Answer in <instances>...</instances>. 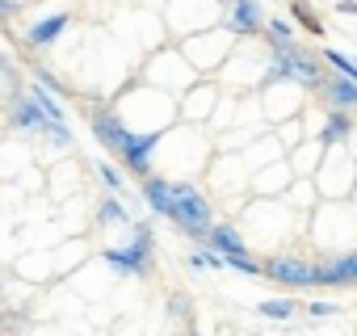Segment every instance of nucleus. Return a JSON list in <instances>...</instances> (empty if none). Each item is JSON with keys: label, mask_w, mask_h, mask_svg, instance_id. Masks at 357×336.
<instances>
[{"label": "nucleus", "mask_w": 357, "mask_h": 336, "mask_svg": "<svg viewBox=\"0 0 357 336\" xmlns=\"http://www.w3.org/2000/svg\"><path fill=\"white\" fill-rule=\"evenodd\" d=\"M324 63H328V68H336V72H344V76H353V80H357V59H349V55H340V51H332V47H328V51H324Z\"/></svg>", "instance_id": "17"}, {"label": "nucleus", "mask_w": 357, "mask_h": 336, "mask_svg": "<svg viewBox=\"0 0 357 336\" xmlns=\"http://www.w3.org/2000/svg\"><path fill=\"white\" fill-rule=\"evenodd\" d=\"M202 244H211V248H219L223 257H236V252H248V244L240 240V231L231 227V223H215L211 231H206V240Z\"/></svg>", "instance_id": "13"}, {"label": "nucleus", "mask_w": 357, "mask_h": 336, "mask_svg": "<svg viewBox=\"0 0 357 336\" xmlns=\"http://www.w3.org/2000/svg\"><path fill=\"white\" fill-rule=\"evenodd\" d=\"M0 303H5V286H0Z\"/></svg>", "instance_id": "26"}, {"label": "nucleus", "mask_w": 357, "mask_h": 336, "mask_svg": "<svg viewBox=\"0 0 357 336\" xmlns=\"http://www.w3.org/2000/svg\"><path fill=\"white\" fill-rule=\"evenodd\" d=\"M307 311H311V315H336L340 307H336V303H324V298H319V303H311Z\"/></svg>", "instance_id": "22"}, {"label": "nucleus", "mask_w": 357, "mask_h": 336, "mask_svg": "<svg viewBox=\"0 0 357 336\" xmlns=\"http://www.w3.org/2000/svg\"><path fill=\"white\" fill-rule=\"evenodd\" d=\"M168 219H172L176 231H185L190 240H206V231L215 227V206L190 181H172V211H168Z\"/></svg>", "instance_id": "1"}, {"label": "nucleus", "mask_w": 357, "mask_h": 336, "mask_svg": "<svg viewBox=\"0 0 357 336\" xmlns=\"http://www.w3.org/2000/svg\"><path fill=\"white\" fill-rule=\"evenodd\" d=\"M294 311H298L294 298H265V303H257V315H265V319H290Z\"/></svg>", "instance_id": "16"}, {"label": "nucleus", "mask_w": 357, "mask_h": 336, "mask_svg": "<svg viewBox=\"0 0 357 336\" xmlns=\"http://www.w3.org/2000/svg\"><path fill=\"white\" fill-rule=\"evenodd\" d=\"M265 277H273V282H278V286H286V290H307V286H315V265H307V261H298V257L278 252V257H269V261H265Z\"/></svg>", "instance_id": "4"}, {"label": "nucleus", "mask_w": 357, "mask_h": 336, "mask_svg": "<svg viewBox=\"0 0 357 336\" xmlns=\"http://www.w3.org/2000/svg\"><path fill=\"white\" fill-rule=\"evenodd\" d=\"M282 76H290V80L303 84V89H319L328 72H324V63H319L311 51H303V47H294V43H273L269 80H282Z\"/></svg>", "instance_id": "2"}, {"label": "nucleus", "mask_w": 357, "mask_h": 336, "mask_svg": "<svg viewBox=\"0 0 357 336\" xmlns=\"http://www.w3.org/2000/svg\"><path fill=\"white\" fill-rule=\"evenodd\" d=\"M319 93H324V101H328L332 109H353V105H357V80L344 76V72H336V68L324 76Z\"/></svg>", "instance_id": "8"}, {"label": "nucleus", "mask_w": 357, "mask_h": 336, "mask_svg": "<svg viewBox=\"0 0 357 336\" xmlns=\"http://www.w3.org/2000/svg\"><path fill=\"white\" fill-rule=\"evenodd\" d=\"M155 135H135L130 139V147L122 151V164L130 168V173H139V177H147L151 173V151H155Z\"/></svg>", "instance_id": "10"}, {"label": "nucleus", "mask_w": 357, "mask_h": 336, "mask_svg": "<svg viewBox=\"0 0 357 336\" xmlns=\"http://www.w3.org/2000/svg\"><path fill=\"white\" fill-rule=\"evenodd\" d=\"M93 135H97V143H101L105 151H114L118 160H122V151H126L130 139H135V130H130L114 109H97V114H93Z\"/></svg>", "instance_id": "5"}, {"label": "nucleus", "mask_w": 357, "mask_h": 336, "mask_svg": "<svg viewBox=\"0 0 357 336\" xmlns=\"http://www.w3.org/2000/svg\"><path fill=\"white\" fill-rule=\"evenodd\" d=\"M143 198H147V206L155 211V215H164L168 219V211H172V181H164V177H143Z\"/></svg>", "instance_id": "12"}, {"label": "nucleus", "mask_w": 357, "mask_h": 336, "mask_svg": "<svg viewBox=\"0 0 357 336\" xmlns=\"http://www.w3.org/2000/svg\"><path fill=\"white\" fill-rule=\"evenodd\" d=\"M315 286H328V290L357 286V252H344V257H332V261L315 265Z\"/></svg>", "instance_id": "6"}, {"label": "nucleus", "mask_w": 357, "mask_h": 336, "mask_svg": "<svg viewBox=\"0 0 357 336\" xmlns=\"http://www.w3.org/2000/svg\"><path fill=\"white\" fill-rule=\"evenodd\" d=\"M97 223H105V227H130V215H126V206L118 202V198H105L101 206H97Z\"/></svg>", "instance_id": "15"}, {"label": "nucleus", "mask_w": 357, "mask_h": 336, "mask_svg": "<svg viewBox=\"0 0 357 336\" xmlns=\"http://www.w3.org/2000/svg\"><path fill=\"white\" fill-rule=\"evenodd\" d=\"M294 17H298V22H303V26H307L315 38H324V26H319V17L311 13V5H307V0H294Z\"/></svg>", "instance_id": "18"}, {"label": "nucleus", "mask_w": 357, "mask_h": 336, "mask_svg": "<svg viewBox=\"0 0 357 336\" xmlns=\"http://www.w3.org/2000/svg\"><path fill=\"white\" fill-rule=\"evenodd\" d=\"M227 26H231L240 38H248V34H261V30H265L261 5H257V0H231V5H227Z\"/></svg>", "instance_id": "9"}, {"label": "nucleus", "mask_w": 357, "mask_h": 336, "mask_svg": "<svg viewBox=\"0 0 357 336\" xmlns=\"http://www.w3.org/2000/svg\"><path fill=\"white\" fill-rule=\"evenodd\" d=\"M38 72V84H47V89H55V93H63V80L55 76V72H47V68H34Z\"/></svg>", "instance_id": "21"}, {"label": "nucleus", "mask_w": 357, "mask_h": 336, "mask_svg": "<svg viewBox=\"0 0 357 336\" xmlns=\"http://www.w3.org/2000/svg\"><path fill=\"white\" fill-rule=\"evenodd\" d=\"M9 118H13L17 130H43V135H47V126H55V122L47 118V109L38 105L34 93H17L13 105H9Z\"/></svg>", "instance_id": "7"}, {"label": "nucleus", "mask_w": 357, "mask_h": 336, "mask_svg": "<svg viewBox=\"0 0 357 336\" xmlns=\"http://www.w3.org/2000/svg\"><path fill=\"white\" fill-rule=\"evenodd\" d=\"M68 30V13H51V17H43V22H34L30 30H26V43L30 47H55V38Z\"/></svg>", "instance_id": "11"}, {"label": "nucleus", "mask_w": 357, "mask_h": 336, "mask_svg": "<svg viewBox=\"0 0 357 336\" xmlns=\"http://www.w3.org/2000/svg\"><path fill=\"white\" fill-rule=\"evenodd\" d=\"M168 311H172V315H185V311H190V303H185L181 294H172V298H168Z\"/></svg>", "instance_id": "23"}, {"label": "nucleus", "mask_w": 357, "mask_h": 336, "mask_svg": "<svg viewBox=\"0 0 357 336\" xmlns=\"http://www.w3.org/2000/svg\"><path fill=\"white\" fill-rule=\"evenodd\" d=\"M97 173H101V181H105V190H114V194H122V173L114 164H97Z\"/></svg>", "instance_id": "19"}, {"label": "nucleus", "mask_w": 357, "mask_h": 336, "mask_svg": "<svg viewBox=\"0 0 357 336\" xmlns=\"http://www.w3.org/2000/svg\"><path fill=\"white\" fill-rule=\"evenodd\" d=\"M336 9H340V13H349V17H357V0H340Z\"/></svg>", "instance_id": "25"}, {"label": "nucleus", "mask_w": 357, "mask_h": 336, "mask_svg": "<svg viewBox=\"0 0 357 336\" xmlns=\"http://www.w3.org/2000/svg\"><path fill=\"white\" fill-rule=\"evenodd\" d=\"M349 130H353V122H349V109H332L328 114V122H324V130H319V143H340V139H349Z\"/></svg>", "instance_id": "14"}, {"label": "nucleus", "mask_w": 357, "mask_h": 336, "mask_svg": "<svg viewBox=\"0 0 357 336\" xmlns=\"http://www.w3.org/2000/svg\"><path fill=\"white\" fill-rule=\"evenodd\" d=\"M22 5H17V0H0V17H13Z\"/></svg>", "instance_id": "24"}, {"label": "nucleus", "mask_w": 357, "mask_h": 336, "mask_svg": "<svg viewBox=\"0 0 357 336\" xmlns=\"http://www.w3.org/2000/svg\"><path fill=\"white\" fill-rule=\"evenodd\" d=\"M265 30H269V43H290V34H294L290 22H269Z\"/></svg>", "instance_id": "20"}, {"label": "nucleus", "mask_w": 357, "mask_h": 336, "mask_svg": "<svg viewBox=\"0 0 357 336\" xmlns=\"http://www.w3.org/2000/svg\"><path fill=\"white\" fill-rule=\"evenodd\" d=\"M151 252H155V240H151V227L147 223H135V240L126 248H105V265L126 273V277H143L151 269Z\"/></svg>", "instance_id": "3"}]
</instances>
